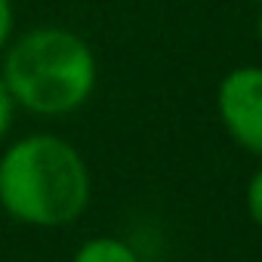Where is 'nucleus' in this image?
Returning <instances> with one entry per match:
<instances>
[{"mask_svg": "<svg viewBox=\"0 0 262 262\" xmlns=\"http://www.w3.org/2000/svg\"><path fill=\"white\" fill-rule=\"evenodd\" d=\"M13 105H16V102H13V96H10L4 77H0V142H4L7 129H10V123H13Z\"/></svg>", "mask_w": 262, "mask_h": 262, "instance_id": "obj_7", "label": "nucleus"}, {"mask_svg": "<svg viewBox=\"0 0 262 262\" xmlns=\"http://www.w3.org/2000/svg\"><path fill=\"white\" fill-rule=\"evenodd\" d=\"M219 117L231 139L262 155V68H234L219 83Z\"/></svg>", "mask_w": 262, "mask_h": 262, "instance_id": "obj_3", "label": "nucleus"}, {"mask_svg": "<svg viewBox=\"0 0 262 262\" xmlns=\"http://www.w3.org/2000/svg\"><path fill=\"white\" fill-rule=\"evenodd\" d=\"M256 31H259V37H262V13H259V19H256Z\"/></svg>", "mask_w": 262, "mask_h": 262, "instance_id": "obj_8", "label": "nucleus"}, {"mask_svg": "<svg viewBox=\"0 0 262 262\" xmlns=\"http://www.w3.org/2000/svg\"><path fill=\"white\" fill-rule=\"evenodd\" d=\"M256 4H259V7H262V0H256Z\"/></svg>", "mask_w": 262, "mask_h": 262, "instance_id": "obj_9", "label": "nucleus"}, {"mask_svg": "<svg viewBox=\"0 0 262 262\" xmlns=\"http://www.w3.org/2000/svg\"><path fill=\"white\" fill-rule=\"evenodd\" d=\"M90 204L80 151L50 133L16 139L0 158V210L34 228L71 225Z\"/></svg>", "mask_w": 262, "mask_h": 262, "instance_id": "obj_1", "label": "nucleus"}, {"mask_svg": "<svg viewBox=\"0 0 262 262\" xmlns=\"http://www.w3.org/2000/svg\"><path fill=\"white\" fill-rule=\"evenodd\" d=\"M13 28H16L13 0H0V53H4V50H7V43L13 40Z\"/></svg>", "mask_w": 262, "mask_h": 262, "instance_id": "obj_6", "label": "nucleus"}, {"mask_svg": "<svg viewBox=\"0 0 262 262\" xmlns=\"http://www.w3.org/2000/svg\"><path fill=\"white\" fill-rule=\"evenodd\" d=\"M71 262H139L133 247L123 244L120 237H90L77 247Z\"/></svg>", "mask_w": 262, "mask_h": 262, "instance_id": "obj_4", "label": "nucleus"}, {"mask_svg": "<svg viewBox=\"0 0 262 262\" xmlns=\"http://www.w3.org/2000/svg\"><path fill=\"white\" fill-rule=\"evenodd\" d=\"M96 56L90 43L56 25L31 28L7 43L0 77L16 105L31 114L59 117L77 111L96 90Z\"/></svg>", "mask_w": 262, "mask_h": 262, "instance_id": "obj_2", "label": "nucleus"}, {"mask_svg": "<svg viewBox=\"0 0 262 262\" xmlns=\"http://www.w3.org/2000/svg\"><path fill=\"white\" fill-rule=\"evenodd\" d=\"M247 210H250L253 222L262 225V170H259V173L250 179V185H247Z\"/></svg>", "mask_w": 262, "mask_h": 262, "instance_id": "obj_5", "label": "nucleus"}]
</instances>
